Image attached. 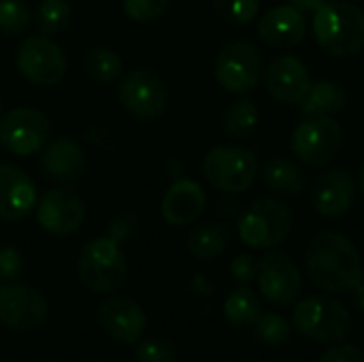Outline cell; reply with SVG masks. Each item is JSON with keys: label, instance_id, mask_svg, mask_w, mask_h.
Here are the masks:
<instances>
[{"label": "cell", "instance_id": "1", "mask_svg": "<svg viewBox=\"0 0 364 362\" xmlns=\"http://www.w3.org/2000/svg\"><path fill=\"white\" fill-rule=\"evenodd\" d=\"M309 280L326 292H352L363 282V258L339 230L318 233L305 250Z\"/></svg>", "mask_w": 364, "mask_h": 362}, {"label": "cell", "instance_id": "2", "mask_svg": "<svg viewBox=\"0 0 364 362\" xmlns=\"http://www.w3.org/2000/svg\"><path fill=\"white\" fill-rule=\"evenodd\" d=\"M318 45L335 58H352L364 47V11L348 0H328L314 19Z\"/></svg>", "mask_w": 364, "mask_h": 362}, {"label": "cell", "instance_id": "3", "mask_svg": "<svg viewBox=\"0 0 364 362\" xmlns=\"http://www.w3.org/2000/svg\"><path fill=\"white\" fill-rule=\"evenodd\" d=\"M292 209L275 196H262L247 205L241 213L237 230L241 241L254 250H273L292 233Z\"/></svg>", "mask_w": 364, "mask_h": 362}, {"label": "cell", "instance_id": "4", "mask_svg": "<svg viewBox=\"0 0 364 362\" xmlns=\"http://www.w3.org/2000/svg\"><path fill=\"white\" fill-rule=\"evenodd\" d=\"M77 275L81 284L98 294L119 290L128 277L126 256L111 237L90 239L77 256Z\"/></svg>", "mask_w": 364, "mask_h": 362}, {"label": "cell", "instance_id": "5", "mask_svg": "<svg viewBox=\"0 0 364 362\" xmlns=\"http://www.w3.org/2000/svg\"><path fill=\"white\" fill-rule=\"evenodd\" d=\"M292 326L309 341L333 346L352 333V316L348 307L331 297H307L294 307Z\"/></svg>", "mask_w": 364, "mask_h": 362}, {"label": "cell", "instance_id": "6", "mask_svg": "<svg viewBox=\"0 0 364 362\" xmlns=\"http://www.w3.org/2000/svg\"><path fill=\"white\" fill-rule=\"evenodd\" d=\"M260 173L258 156L241 145H218L203 160L207 183L224 194L247 192Z\"/></svg>", "mask_w": 364, "mask_h": 362}, {"label": "cell", "instance_id": "7", "mask_svg": "<svg viewBox=\"0 0 364 362\" xmlns=\"http://www.w3.org/2000/svg\"><path fill=\"white\" fill-rule=\"evenodd\" d=\"M213 75L220 87L230 94H250L258 87L264 75L262 53L252 41L226 43L213 64Z\"/></svg>", "mask_w": 364, "mask_h": 362}, {"label": "cell", "instance_id": "8", "mask_svg": "<svg viewBox=\"0 0 364 362\" xmlns=\"http://www.w3.org/2000/svg\"><path fill=\"white\" fill-rule=\"evenodd\" d=\"M119 105L141 122L160 119L171 102L166 81L151 68H134L119 77Z\"/></svg>", "mask_w": 364, "mask_h": 362}, {"label": "cell", "instance_id": "9", "mask_svg": "<svg viewBox=\"0 0 364 362\" xmlns=\"http://www.w3.org/2000/svg\"><path fill=\"white\" fill-rule=\"evenodd\" d=\"M15 64L19 75L36 87H51L66 75L62 47L45 34L23 36L15 49Z\"/></svg>", "mask_w": 364, "mask_h": 362}, {"label": "cell", "instance_id": "10", "mask_svg": "<svg viewBox=\"0 0 364 362\" xmlns=\"http://www.w3.org/2000/svg\"><path fill=\"white\" fill-rule=\"evenodd\" d=\"M343 145V128L328 115L307 117L292 132V154L305 166H326Z\"/></svg>", "mask_w": 364, "mask_h": 362}, {"label": "cell", "instance_id": "11", "mask_svg": "<svg viewBox=\"0 0 364 362\" xmlns=\"http://www.w3.org/2000/svg\"><path fill=\"white\" fill-rule=\"evenodd\" d=\"M51 141L49 117L32 107H17L0 117V145L15 156H32Z\"/></svg>", "mask_w": 364, "mask_h": 362}, {"label": "cell", "instance_id": "12", "mask_svg": "<svg viewBox=\"0 0 364 362\" xmlns=\"http://www.w3.org/2000/svg\"><path fill=\"white\" fill-rule=\"evenodd\" d=\"M256 282L262 297L277 307L296 303L303 292V275L286 252H267L258 260Z\"/></svg>", "mask_w": 364, "mask_h": 362}, {"label": "cell", "instance_id": "13", "mask_svg": "<svg viewBox=\"0 0 364 362\" xmlns=\"http://www.w3.org/2000/svg\"><path fill=\"white\" fill-rule=\"evenodd\" d=\"M49 314L47 299L28 284L9 282L0 288V322L17 333L38 329Z\"/></svg>", "mask_w": 364, "mask_h": 362}, {"label": "cell", "instance_id": "14", "mask_svg": "<svg viewBox=\"0 0 364 362\" xmlns=\"http://www.w3.org/2000/svg\"><path fill=\"white\" fill-rule=\"evenodd\" d=\"M264 85L269 94L284 105H301L311 87V73L305 62L292 53L277 55L264 68Z\"/></svg>", "mask_w": 364, "mask_h": 362}, {"label": "cell", "instance_id": "15", "mask_svg": "<svg viewBox=\"0 0 364 362\" xmlns=\"http://www.w3.org/2000/svg\"><path fill=\"white\" fill-rule=\"evenodd\" d=\"M98 324L109 339L122 346H134L147 329V316L136 301L128 297H111L98 307Z\"/></svg>", "mask_w": 364, "mask_h": 362}, {"label": "cell", "instance_id": "16", "mask_svg": "<svg viewBox=\"0 0 364 362\" xmlns=\"http://www.w3.org/2000/svg\"><path fill=\"white\" fill-rule=\"evenodd\" d=\"M85 220L83 201L70 190H49L36 205V222L43 230L66 237L81 228Z\"/></svg>", "mask_w": 364, "mask_h": 362}, {"label": "cell", "instance_id": "17", "mask_svg": "<svg viewBox=\"0 0 364 362\" xmlns=\"http://www.w3.org/2000/svg\"><path fill=\"white\" fill-rule=\"evenodd\" d=\"M356 198V181L343 169L322 173L311 188V203L324 218H343Z\"/></svg>", "mask_w": 364, "mask_h": 362}, {"label": "cell", "instance_id": "18", "mask_svg": "<svg viewBox=\"0 0 364 362\" xmlns=\"http://www.w3.org/2000/svg\"><path fill=\"white\" fill-rule=\"evenodd\" d=\"M36 207V186L28 173L13 164H0V220L17 222Z\"/></svg>", "mask_w": 364, "mask_h": 362}, {"label": "cell", "instance_id": "19", "mask_svg": "<svg viewBox=\"0 0 364 362\" xmlns=\"http://www.w3.org/2000/svg\"><path fill=\"white\" fill-rule=\"evenodd\" d=\"M305 32H307L305 15L290 4L273 6L258 19L260 41L269 47H275V49L296 47L303 41Z\"/></svg>", "mask_w": 364, "mask_h": 362}, {"label": "cell", "instance_id": "20", "mask_svg": "<svg viewBox=\"0 0 364 362\" xmlns=\"http://www.w3.org/2000/svg\"><path fill=\"white\" fill-rule=\"evenodd\" d=\"M207 207V196L200 183L192 179L175 181L162 196L160 211L162 218L173 226H188L196 222Z\"/></svg>", "mask_w": 364, "mask_h": 362}, {"label": "cell", "instance_id": "21", "mask_svg": "<svg viewBox=\"0 0 364 362\" xmlns=\"http://www.w3.org/2000/svg\"><path fill=\"white\" fill-rule=\"evenodd\" d=\"M41 169L55 181H73L85 171V154L81 145L68 137L53 139L43 147Z\"/></svg>", "mask_w": 364, "mask_h": 362}, {"label": "cell", "instance_id": "22", "mask_svg": "<svg viewBox=\"0 0 364 362\" xmlns=\"http://www.w3.org/2000/svg\"><path fill=\"white\" fill-rule=\"evenodd\" d=\"M262 181L271 194L282 196V198H296L303 194V190L307 186V177H305L303 169L296 162L282 158V156L271 158L264 164Z\"/></svg>", "mask_w": 364, "mask_h": 362}, {"label": "cell", "instance_id": "23", "mask_svg": "<svg viewBox=\"0 0 364 362\" xmlns=\"http://www.w3.org/2000/svg\"><path fill=\"white\" fill-rule=\"evenodd\" d=\"M348 105V92L339 81H318L311 83L307 96L301 102V111L307 117H333Z\"/></svg>", "mask_w": 364, "mask_h": 362}, {"label": "cell", "instance_id": "24", "mask_svg": "<svg viewBox=\"0 0 364 362\" xmlns=\"http://www.w3.org/2000/svg\"><path fill=\"white\" fill-rule=\"evenodd\" d=\"M230 243V233L220 222L198 224L188 237V252L203 262L220 258Z\"/></svg>", "mask_w": 364, "mask_h": 362}, {"label": "cell", "instance_id": "25", "mask_svg": "<svg viewBox=\"0 0 364 362\" xmlns=\"http://www.w3.org/2000/svg\"><path fill=\"white\" fill-rule=\"evenodd\" d=\"M260 316H262V303L258 294L247 286H239L224 301V318L237 329L254 326L260 320Z\"/></svg>", "mask_w": 364, "mask_h": 362}, {"label": "cell", "instance_id": "26", "mask_svg": "<svg viewBox=\"0 0 364 362\" xmlns=\"http://www.w3.org/2000/svg\"><path fill=\"white\" fill-rule=\"evenodd\" d=\"M83 70L92 81L109 85V83L119 81V77L124 73V64H122V58L115 49L100 45V47H92L85 51Z\"/></svg>", "mask_w": 364, "mask_h": 362}, {"label": "cell", "instance_id": "27", "mask_svg": "<svg viewBox=\"0 0 364 362\" xmlns=\"http://www.w3.org/2000/svg\"><path fill=\"white\" fill-rule=\"evenodd\" d=\"M258 119H260V111L256 102L252 98H239L224 109L222 126L228 137L245 139L247 134L254 132V128L258 126Z\"/></svg>", "mask_w": 364, "mask_h": 362}, {"label": "cell", "instance_id": "28", "mask_svg": "<svg viewBox=\"0 0 364 362\" xmlns=\"http://www.w3.org/2000/svg\"><path fill=\"white\" fill-rule=\"evenodd\" d=\"M70 15L73 11L68 0H41L34 11V23L41 34L53 36L68 28Z\"/></svg>", "mask_w": 364, "mask_h": 362}, {"label": "cell", "instance_id": "29", "mask_svg": "<svg viewBox=\"0 0 364 362\" xmlns=\"http://www.w3.org/2000/svg\"><path fill=\"white\" fill-rule=\"evenodd\" d=\"M290 335H292V326L279 314H262L260 320L254 324L256 341L262 346H269V348H279V346L288 344Z\"/></svg>", "mask_w": 364, "mask_h": 362}, {"label": "cell", "instance_id": "30", "mask_svg": "<svg viewBox=\"0 0 364 362\" xmlns=\"http://www.w3.org/2000/svg\"><path fill=\"white\" fill-rule=\"evenodd\" d=\"M32 23V9L26 0H0V32L6 36L23 34Z\"/></svg>", "mask_w": 364, "mask_h": 362}, {"label": "cell", "instance_id": "31", "mask_svg": "<svg viewBox=\"0 0 364 362\" xmlns=\"http://www.w3.org/2000/svg\"><path fill=\"white\" fill-rule=\"evenodd\" d=\"M213 11L230 26H247L258 17V0H213Z\"/></svg>", "mask_w": 364, "mask_h": 362}, {"label": "cell", "instance_id": "32", "mask_svg": "<svg viewBox=\"0 0 364 362\" xmlns=\"http://www.w3.org/2000/svg\"><path fill=\"white\" fill-rule=\"evenodd\" d=\"M122 6L128 19L136 23H149L160 19L168 11L171 0H122Z\"/></svg>", "mask_w": 364, "mask_h": 362}, {"label": "cell", "instance_id": "33", "mask_svg": "<svg viewBox=\"0 0 364 362\" xmlns=\"http://www.w3.org/2000/svg\"><path fill=\"white\" fill-rule=\"evenodd\" d=\"M134 361L136 362H177V352H175L173 344H168L166 339L154 337V339H145V341H139V344H136Z\"/></svg>", "mask_w": 364, "mask_h": 362}, {"label": "cell", "instance_id": "34", "mask_svg": "<svg viewBox=\"0 0 364 362\" xmlns=\"http://www.w3.org/2000/svg\"><path fill=\"white\" fill-rule=\"evenodd\" d=\"M23 271V256L17 247H0V280L15 282Z\"/></svg>", "mask_w": 364, "mask_h": 362}, {"label": "cell", "instance_id": "35", "mask_svg": "<svg viewBox=\"0 0 364 362\" xmlns=\"http://www.w3.org/2000/svg\"><path fill=\"white\" fill-rule=\"evenodd\" d=\"M316 362H364V354L358 346L352 344H333Z\"/></svg>", "mask_w": 364, "mask_h": 362}, {"label": "cell", "instance_id": "36", "mask_svg": "<svg viewBox=\"0 0 364 362\" xmlns=\"http://www.w3.org/2000/svg\"><path fill=\"white\" fill-rule=\"evenodd\" d=\"M256 269L258 262L250 256V254H239L232 262H230V275L235 282L239 284H250L252 280H256Z\"/></svg>", "mask_w": 364, "mask_h": 362}, {"label": "cell", "instance_id": "37", "mask_svg": "<svg viewBox=\"0 0 364 362\" xmlns=\"http://www.w3.org/2000/svg\"><path fill=\"white\" fill-rule=\"evenodd\" d=\"M136 218L134 215H130V213H124V215H119V218H115L113 220V224H111V228H109V237L115 241V243H122V241H126V239H130L134 233H136Z\"/></svg>", "mask_w": 364, "mask_h": 362}, {"label": "cell", "instance_id": "38", "mask_svg": "<svg viewBox=\"0 0 364 362\" xmlns=\"http://www.w3.org/2000/svg\"><path fill=\"white\" fill-rule=\"evenodd\" d=\"M326 2H328V0H286V4L299 9L301 13H316V11H320Z\"/></svg>", "mask_w": 364, "mask_h": 362}, {"label": "cell", "instance_id": "39", "mask_svg": "<svg viewBox=\"0 0 364 362\" xmlns=\"http://www.w3.org/2000/svg\"><path fill=\"white\" fill-rule=\"evenodd\" d=\"M352 292H356V303H358V307L364 312V282H360Z\"/></svg>", "mask_w": 364, "mask_h": 362}, {"label": "cell", "instance_id": "40", "mask_svg": "<svg viewBox=\"0 0 364 362\" xmlns=\"http://www.w3.org/2000/svg\"><path fill=\"white\" fill-rule=\"evenodd\" d=\"M358 192H360V196L364 198V164L360 166V173H358Z\"/></svg>", "mask_w": 364, "mask_h": 362}, {"label": "cell", "instance_id": "41", "mask_svg": "<svg viewBox=\"0 0 364 362\" xmlns=\"http://www.w3.org/2000/svg\"><path fill=\"white\" fill-rule=\"evenodd\" d=\"M0 111H2V96H0Z\"/></svg>", "mask_w": 364, "mask_h": 362}]
</instances>
